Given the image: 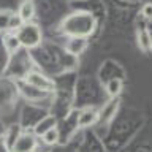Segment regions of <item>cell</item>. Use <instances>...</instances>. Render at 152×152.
<instances>
[{
    "label": "cell",
    "mask_w": 152,
    "mask_h": 152,
    "mask_svg": "<svg viewBox=\"0 0 152 152\" xmlns=\"http://www.w3.org/2000/svg\"><path fill=\"white\" fill-rule=\"evenodd\" d=\"M33 16H35V3L33 2H22L21 5H19L18 18L22 21V24L32 22Z\"/></svg>",
    "instance_id": "ba28073f"
},
{
    "label": "cell",
    "mask_w": 152,
    "mask_h": 152,
    "mask_svg": "<svg viewBox=\"0 0 152 152\" xmlns=\"http://www.w3.org/2000/svg\"><path fill=\"white\" fill-rule=\"evenodd\" d=\"M142 16L146 19H149V21H152V3H146L142 7Z\"/></svg>",
    "instance_id": "5bb4252c"
},
{
    "label": "cell",
    "mask_w": 152,
    "mask_h": 152,
    "mask_svg": "<svg viewBox=\"0 0 152 152\" xmlns=\"http://www.w3.org/2000/svg\"><path fill=\"white\" fill-rule=\"evenodd\" d=\"M86 48H87V38L86 37H71L66 43V51L75 56L83 54Z\"/></svg>",
    "instance_id": "52a82bcc"
},
{
    "label": "cell",
    "mask_w": 152,
    "mask_h": 152,
    "mask_svg": "<svg viewBox=\"0 0 152 152\" xmlns=\"http://www.w3.org/2000/svg\"><path fill=\"white\" fill-rule=\"evenodd\" d=\"M100 117L102 116L98 114V111H95L92 108H86L78 116V127H81V128L90 127V125H94V124H97Z\"/></svg>",
    "instance_id": "5b68a950"
},
{
    "label": "cell",
    "mask_w": 152,
    "mask_h": 152,
    "mask_svg": "<svg viewBox=\"0 0 152 152\" xmlns=\"http://www.w3.org/2000/svg\"><path fill=\"white\" fill-rule=\"evenodd\" d=\"M56 127H57L56 117L54 116H46V117L40 119V122L35 125V128H33V135L38 136V138H43L48 132L52 130V128H56Z\"/></svg>",
    "instance_id": "8992f818"
},
{
    "label": "cell",
    "mask_w": 152,
    "mask_h": 152,
    "mask_svg": "<svg viewBox=\"0 0 152 152\" xmlns=\"http://www.w3.org/2000/svg\"><path fill=\"white\" fill-rule=\"evenodd\" d=\"M122 81L119 79V78H114L111 81H108V84H106V92L108 95L111 98H117L119 97V94L122 92Z\"/></svg>",
    "instance_id": "30bf717a"
},
{
    "label": "cell",
    "mask_w": 152,
    "mask_h": 152,
    "mask_svg": "<svg viewBox=\"0 0 152 152\" xmlns=\"http://www.w3.org/2000/svg\"><path fill=\"white\" fill-rule=\"evenodd\" d=\"M26 83L33 86V87L43 90V92H52V89H54V83L46 78L43 73H38V71H32V73H28L26 76Z\"/></svg>",
    "instance_id": "3957f363"
},
{
    "label": "cell",
    "mask_w": 152,
    "mask_h": 152,
    "mask_svg": "<svg viewBox=\"0 0 152 152\" xmlns=\"http://www.w3.org/2000/svg\"><path fill=\"white\" fill-rule=\"evenodd\" d=\"M59 138H60V132H59V128L56 127V128H52V130L48 132L41 140H43V142H45L46 146H54V144L59 142Z\"/></svg>",
    "instance_id": "7c38bea8"
},
{
    "label": "cell",
    "mask_w": 152,
    "mask_h": 152,
    "mask_svg": "<svg viewBox=\"0 0 152 152\" xmlns=\"http://www.w3.org/2000/svg\"><path fill=\"white\" fill-rule=\"evenodd\" d=\"M37 149V136L32 133H21L16 140L11 152H35Z\"/></svg>",
    "instance_id": "277c9868"
},
{
    "label": "cell",
    "mask_w": 152,
    "mask_h": 152,
    "mask_svg": "<svg viewBox=\"0 0 152 152\" xmlns=\"http://www.w3.org/2000/svg\"><path fill=\"white\" fill-rule=\"evenodd\" d=\"M16 37L21 41L22 48H35L41 41V30L37 24L28 22V24H21L16 30Z\"/></svg>",
    "instance_id": "7a4b0ae2"
},
{
    "label": "cell",
    "mask_w": 152,
    "mask_h": 152,
    "mask_svg": "<svg viewBox=\"0 0 152 152\" xmlns=\"http://www.w3.org/2000/svg\"><path fill=\"white\" fill-rule=\"evenodd\" d=\"M94 18L89 13H75L64 21V32L73 37H87L94 30Z\"/></svg>",
    "instance_id": "6da1fadb"
},
{
    "label": "cell",
    "mask_w": 152,
    "mask_h": 152,
    "mask_svg": "<svg viewBox=\"0 0 152 152\" xmlns=\"http://www.w3.org/2000/svg\"><path fill=\"white\" fill-rule=\"evenodd\" d=\"M3 46H5V49H7V52L13 54V52H16L19 48H21V41L18 40L16 33H8V35H5V38H3Z\"/></svg>",
    "instance_id": "9c48e42d"
},
{
    "label": "cell",
    "mask_w": 152,
    "mask_h": 152,
    "mask_svg": "<svg viewBox=\"0 0 152 152\" xmlns=\"http://www.w3.org/2000/svg\"><path fill=\"white\" fill-rule=\"evenodd\" d=\"M138 45H140V48L142 51H151L152 49L151 37H149V33H147L146 30H142V32L138 33Z\"/></svg>",
    "instance_id": "4fadbf2b"
},
{
    "label": "cell",
    "mask_w": 152,
    "mask_h": 152,
    "mask_svg": "<svg viewBox=\"0 0 152 152\" xmlns=\"http://www.w3.org/2000/svg\"><path fill=\"white\" fill-rule=\"evenodd\" d=\"M22 94L26 95L28 100H40L41 97H45V95H46V92H43V90L33 87V86H30V84L24 86V87H22Z\"/></svg>",
    "instance_id": "8fae6325"
}]
</instances>
